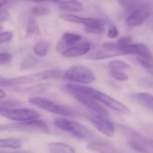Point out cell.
Here are the masks:
<instances>
[{
  "mask_svg": "<svg viewBox=\"0 0 153 153\" xmlns=\"http://www.w3.org/2000/svg\"><path fill=\"white\" fill-rule=\"evenodd\" d=\"M65 89L72 97H74L82 105L92 111L94 114H101L104 116H109L107 110L102 105L100 102L92 97L85 89V86L76 85V84H67Z\"/></svg>",
  "mask_w": 153,
  "mask_h": 153,
  "instance_id": "6da1fadb",
  "label": "cell"
},
{
  "mask_svg": "<svg viewBox=\"0 0 153 153\" xmlns=\"http://www.w3.org/2000/svg\"><path fill=\"white\" fill-rule=\"evenodd\" d=\"M118 131L123 136L131 149L139 153H153V141L147 140L136 130L119 125Z\"/></svg>",
  "mask_w": 153,
  "mask_h": 153,
  "instance_id": "7a4b0ae2",
  "label": "cell"
},
{
  "mask_svg": "<svg viewBox=\"0 0 153 153\" xmlns=\"http://www.w3.org/2000/svg\"><path fill=\"white\" fill-rule=\"evenodd\" d=\"M54 125L58 129L68 133H70L72 136L79 140H89L94 136L92 131L84 124L73 120H68L64 117L56 118L54 120Z\"/></svg>",
  "mask_w": 153,
  "mask_h": 153,
  "instance_id": "3957f363",
  "label": "cell"
},
{
  "mask_svg": "<svg viewBox=\"0 0 153 153\" xmlns=\"http://www.w3.org/2000/svg\"><path fill=\"white\" fill-rule=\"evenodd\" d=\"M60 17L68 22L80 24L85 26V31L92 34H102L105 31L107 22L101 18H93V17H82L79 16L74 15L72 13L62 14Z\"/></svg>",
  "mask_w": 153,
  "mask_h": 153,
  "instance_id": "277c9868",
  "label": "cell"
},
{
  "mask_svg": "<svg viewBox=\"0 0 153 153\" xmlns=\"http://www.w3.org/2000/svg\"><path fill=\"white\" fill-rule=\"evenodd\" d=\"M62 79L73 83L91 84L96 81L97 76L95 73L85 66H72L64 71Z\"/></svg>",
  "mask_w": 153,
  "mask_h": 153,
  "instance_id": "5b68a950",
  "label": "cell"
},
{
  "mask_svg": "<svg viewBox=\"0 0 153 153\" xmlns=\"http://www.w3.org/2000/svg\"><path fill=\"white\" fill-rule=\"evenodd\" d=\"M28 102L49 113L54 114H58V115H61V116H65V117H73L75 115L74 112L68 106L59 105L54 101L43 98V97H32L28 99Z\"/></svg>",
  "mask_w": 153,
  "mask_h": 153,
  "instance_id": "8992f818",
  "label": "cell"
},
{
  "mask_svg": "<svg viewBox=\"0 0 153 153\" xmlns=\"http://www.w3.org/2000/svg\"><path fill=\"white\" fill-rule=\"evenodd\" d=\"M86 91L95 99H97L98 102H100L102 105H105V106L109 107L110 109L120 113V114H130V109L123 103H121L120 101L114 99V97H110L109 95L99 91L97 89L89 88V87H85Z\"/></svg>",
  "mask_w": 153,
  "mask_h": 153,
  "instance_id": "52a82bcc",
  "label": "cell"
},
{
  "mask_svg": "<svg viewBox=\"0 0 153 153\" xmlns=\"http://www.w3.org/2000/svg\"><path fill=\"white\" fill-rule=\"evenodd\" d=\"M151 13L150 7L145 3L129 13L125 19V24L129 28H134L143 25L149 17Z\"/></svg>",
  "mask_w": 153,
  "mask_h": 153,
  "instance_id": "ba28073f",
  "label": "cell"
},
{
  "mask_svg": "<svg viewBox=\"0 0 153 153\" xmlns=\"http://www.w3.org/2000/svg\"><path fill=\"white\" fill-rule=\"evenodd\" d=\"M12 128H15L19 131H28V132H37V133H49L50 128L48 124L39 118L33 119L25 122H16V123H14L11 125Z\"/></svg>",
  "mask_w": 153,
  "mask_h": 153,
  "instance_id": "9c48e42d",
  "label": "cell"
},
{
  "mask_svg": "<svg viewBox=\"0 0 153 153\" xmlns=\"http://www.w3.org/2000/svg\"><path fill=\"white\" fill-rule=\"evenodd\" d=\"M88 121L93 124V126L100 131L102 134L107 137H114L115 134L114 124L106 118V116L94 114L88 116Z\"/></svg>",
  "mask_w": 153,
  "mask_h": 153,
  "instance_id": "30bf717a",
  "label": "cell"
},
{
  "mask_svg": "<svg viewBox=\"0 0 153 153\" xmlns=\"http://www.w3.org/2000/svg\"><path fill=\"white\" fill-rule=\"evenodd\" d=\"M123 55H136L137 57H153L149 47L143 43H133L131 42L128 45H125L119 49Z\"/></svg>",
  "mask_w": 153,
  "mask_h": 153,
  "instance_id": "8fae6325",
  "label": "cell"
},
{
  "mask_svg": "<svg viewBox=\"0 0 153 153\" xmlns=\"http://www.w3.org/2000/svg\"><path fill=\"white\" fill-rule=\"evenodd\" d=\"M82 40V36L78 34V33H65L61 39L59 41V42L56 45V51L59 53L64 52L66 50L69 49L70 47L76 45V43L80 42Z\"/></svg>",
  "mask_w": 153,
  "mask_h": 153,
  "instance_id": "7c38bea8",
  "label": "cell"
},
{
  "mask_svg": "<svg viewBox=\"0 0 153 153\" xmlns=\"http://www.w3.org/2000/svg\"><path fill=\"white\" fill-rule=\"evenodd\" d=\"M87 148L96 153H126L113 143L107 141H91Z\"/></svg>",
  "mask_w": 153,
  "mask_h": 153,
  "instance_id": "4fadbf2b",
  "label": "cell"
},
{
  "mask_svg": "<svg viewBox=\"0 0 153 153\" xmlns=\"http://www.w3.org/2000/svg\"><path fill=\"white\" fill-rule=\"evenodd\" d=\"M91 51V43L89 42H80L76 45L70 47L61 53L66 58H76L84 55H88Z\"/></svg>",
  "mask_w": 153,
  "mask_h": 153,
  "instance_id": "5bb4252c",
  "label": "cell"
},
{
  "mask_svg": "<svg viewBox=\"0 0 153 153\" xmlns=\"http://www.w3.org/2000/svg\"><path fill=\"white\" fill-rule=\"evenodd\" d=\"M121 55H123V54L118 50H110V49L102 47V49H100V50H96V51H90L87 55V58L88 59H92V60H100V59H111V58L121 56Z\"/></svg>",
  "mask_w": 153,
  "mask_h": 153,
  "instance_id": "9a60e30c",
  "label": "cell"
},
{
  "mask_svg": "<svg viewBox=\"0 0 153 153\" xmlns=\"http://www.w3.org/2000/svg\"><path fill=\"white\" fill-rule=\"evenodd\" d=\"M131 98L144 108L153 111V95L147 92H138L131 94Z\"/></svg>",
  "mask_w": 153,
  "mask_h": 153,
  "instance_id": "2e32d148",
  "label": "cell"
},
{
  "mask_svg": "<svg viewBox=\"0 0 153 153\" xmlns=\"http://www.w3.org/2000/svg\"><path fill=\"white\" fill-rule=\"evenodd\" d=\"M49 153H76L75 149L63 142H51L48 145Z\"/></svg>",
  "mask_w": 153,
  "mask_h": 153,
  "instance_id": "e0dca14e",
  "label": "cell"
},
{
  "mask_svg": "<svg viewBox=\"0 0 153 153\" xmlns=\"http://www.w3.org/2000/svg\"><path fill=\"white\" fill-rule=\"evenodd\" d=\"M59 9L66 12V13H75V12H79L81 11L83 9V5L76 1V0H71L69 2L67 3H63V4H59L58 5Z\"/></svg>",
  "mask_w": 153,
  "mask_h": 153,
  "instance_id": "ac0fdd59",
  "label": "cell"
},
{
  "mask_svg": "<svg viewBox=\"0 0 153 153\" xmlns=\"http://www.w3.org/2000/svg\"><path fill=\"white\" fill-rule=\"evenodd\" d=\"M50 49V42L47 41H39L33 46V53L40 58H43L48 54Z\"/></svg>",
  "mask_w": 153,
  "mask_h": 153,
  "instance_id": "d6986e66",
  "label": "cell"
},
{
  "mask_svg": "<svg viewBox=\"0 0 153 153\" xmlns=\"http://www.w3.org/2000/svg\"><path fill=\"white\" fill-rule=\"evenodd\" d=\"M22 142L17 138H7L0 139V149H20Z\"/></svg>",
  "mask_w": 153,
  "mask_h": 153,
  "instance_id": "ffe728a7",
  "label": "cell"
},
{
  "mask_svg": "<svg viewBox=\"0 0 153 153\" xmlns=\"http://www.w3.org/2000/svg\"><path fill=\"white\" fill-rule=\"evenodd\" d=\"M116 1L123 9L129 12L144 4L143 0H116Z\"/></svg>",
  "mask_w": 153,
  "mask_h": 153,
  "instance_id": "44dd1931",
  "label": "cell"
},
{
  "mask_svg": "<svg viewBox=\"0 0 153 153\" xmlns=\"http://www.w3.org/2000/svg\"><path fill=\"white\" fill-rule=\"evenodd\" d=\"M40 33V29H39V25L36 22V20L33 17H30L27 22V28H26V33L25 37H29L31 35L34 34H39Z\"/></svg>",
  "mask_w": 153,
  "mask_h": 153,
  "instance_id": "7402d4cb",
  "label": "cell"
},
{
  "mask_svg": "<svg viewBox=\"0 0 153 153\" xmlns=\"http://www.w3.org/2000/svg\"><path fill=\"white\" fill-rule=\"evenodd\" d=\"M108 68L110 70H123L129 68L130 64L121 59H113L108 63Z\"/></svg>",
  "mask_w": 153,
  "mask_h": 153,
  "instance_id": "603a6c76",
  "label": "cell"
},
{
  "mask_svg": "<svg viewBox=\"0 0 153 153\" xmlns=\"http://www.w3.org/2000/svg\"><path fill=\"white\" fill-rule=\"evenodd\" d=\"M38 63V59L33 56L26 57L20 65V70H27L33 68Z\"/></svg>",
  "mask_w": 153,
  "mask_h": 153,
  "instance_id": "cb8c5ba5",
  "label": "cell"
},
{
  "mask_svg": "<svg viewBox=\"0 0 153 153\" xmlns=\"http://www.w3.org/2000/svg\"><path fill=\"white\" fill-rule=\"evenodd\" d=\"M31 13L33 16H48L51 13V10L45 7H41V6H37L32 8Z\"/></svg>",
  "mask_w": 153,
  "mask_h": 153,
  "instance_id": "d4e9b609",
  "label": "cell"
},
{
  "mask_svg": "<svg viewBox=\"0 0 153 153\" xmlns=\"http://www.w3.org/2000/svg\"><path fill=\"white\" fill-rule=\"evenodd\" d=\"M137 61L147 70L149 68H153V57H137Z\"/></svg>",
  "mask_w": 153,
  "mask_h": 153,
  "instance_id": "484cf974",
  "label": "cell"
},
{
  "mask_svg": "<svg viewBox=\"0 0 153 153\" xmlns=\"http://www.w3.org/2000/svg\"><path fill=\"white\" fill-rule=\"evenodd\" d=\"M110 74L118 81H126L128 79V76L122 70H110Z\"/></svg>",
  "mask_w": 153,
  "mask_h": 153,
  "instance_id": "4316f807",
  "label": "cell"
},
{
  "mask_svg": "<svg viewBox=\"0 0 153 153\" xmlns=\"http://www.w3.org/2000/svg\"><path fill=\"white\" fill-rule=\"evenodd\" d=\"M14 37V33L11 31H6V32H0V44L7 43L12 41Z\"/></svg>",
  "mask_w": 153,
  "mask_h": 153,
  "instance_id": "83f0119b",
  "label": "cell"
},
{
  "mask_svg": "<svg viewBox=\"0 0 153 153\" xmlns=\"http://www.w3.org/2000/svg\"><path fill=\"white\" fill-rule=\"evenodd\" d=\"M13 60V56L10 53L0 52V65H7Z\"/></svg>",
  "mask_w": 153,
  "mask_h": 153,
  "instance_id": "f1b7e54d",
  "label": "cell"
},
{
  "mask_svg": "<svg viewBox=\"0 0 153 153\" xmlns=\"http://www.w3.org/2000/svg\"><path fill=\"white\" fill-rule=\"evenodd\" d=\"M118 35H119V32L117 27L114 25L111 24L107 29V37L110 39H115L118 37Z\"/></svg>",
  "mask_w": 153,
  "mask_h": 153,
  "instance_id": "f546056e",
  "label": "cell"
},
{
  "mask_svg": "<svg viewBox=\"0 0 153 153\" xmlns=\"http://www.w3.org/2000/svg\"><path fill=\"white\" fill-rule=\"evenodd\" d=\"M131 42H132V38L131 36H123V37H121V38L118 39V41H117L116 43H117L118 49H120V48H122V47H123L125 45L130 44Z\"/></svg>",
  "mask_w": 153,
  "mask_h": 153,
  "instance_id": "4dcf8cb0",
  "label": "cell"
},
{
  "mask_svg": "<svg viewBox=\"0 0 153 153\" xmlns=\"http://www.w3.org/2000/svg\"><path fill=\"white\" fill-rule=\"evenodd\" d=\"M9 18V13L7 11H1L0 12V24L7 21Z\"/></svg>",
  "mask_w": 153,
  "mask_h": 153,
  "instance_id": "1f68e13d",
  "label": "cell"
},
{
  "mask_svg": "<svg viewBox=\"0 0 153 153\" xmlns=\"http://www.w3.org/2000/svg\"><path fill=\"white\" fill-rule=\"evenodd\" d=\"M26 1L33 2V3H49V2H52V0H26Z\"/></svg>",
  "mask_w": 153,
  "mask_h": 153,
  "instance_id": "d6a6232c",
  "label": "cell"
},
{
  "mask_svg": "<svg viewBox=\"0 0 153 153\" xmlns=\"http://www.w3.org/2000/svg\"><path fill=\"white\" fill-rule=\"evenodd\" d=\"M69 1H71V0H52V2H55L58 5L63 4V3H67V2H69Z\"/></svg>",
  "mask_w": 153,
  "mask_h": 153,
  "instance_id": "836d02e7",
  "label": "cell"
},
{
  "mask_svg": "<svg viewBox=\"0 0 153 153\" xmlns=\"http://www.w3.org/2000/svg\"><path fill=\"white\" fill-rule=\"evenodd\" d=\"M9 129L8 125H5V124H0V131H7Z\"/></svg>",
  "mask_w": 153,
  "mask_h": 153,
  "instance_id": "e575fe53",
  "label": "cell"
},
{
  "mask_svg": "<svg viewBox=\"0 0 153 153\" xmlns=\"http://www.w3.org/2000/svg\"><path fill=\"white\" fill-rule=\"evenodd\" d=\"M6 97V92L0 88V99H3Z\"/></svg>",
  "mask_w": 153,
  "mask_h": 153,
  "instance_id": "d590c367",
  "label": "cell"
},
{
  "mask_svg": "<svg viewBox=\"0 0 153 153\" xmlns=\"http://www.w3.org/2000/svg\"><path fill=\"white\" fill-rule=\"evenodd\" d=\"M8 0H0V8L3 7L7 3Z\"/></svg>",
  "mask_w": 153,
  "mask_h": 153,
  "instance_id": "8d00e7d4",
  "label": "cell"
},
{
  "mask_svg": "<svg viewBox=\"0 0 153 153\" xmlns=\"http://www.w3.org/2000/svg\"><path fill=\"white\" fill-rule=\"evenodd\" d=\"M1 153H27V152H25V151H4V152H1Z\"/></svg>",
  "mask_w": 153,
  "mask_h": 153,
  "instance_id": "74e56055",
  "label": "cell"
},
{
  "mask_svg": "<svg viewBox=\"0 0 153 153\" xmlns=\"http://www.w3.org/2000/svg\"><path fill=\"white\" fill-rule=\"evenodd\" d=\"M147 71L153 76V68H149V69H147Z\"/></svg>",
  "mask_w": 153,
  "mask_h": 153,
  "instance_id": "f35d334b",
  "label": "cell"
},
{
  "mask_svg": "<svg viewBox=\"0 0 153 153\" xmlns=\"http://www.w3.org/2000/svg\"><path fill=\"white\" fill-rule=\"evenodd\" d=\"M0 32H1V26H0Z\"/></svg>",
  "mask_w": 153,
  "mask_h": 153,
  "instance_id": "ab89813d",
  "label": "cell"
},
{
  "mask_svg": "<svg viewBox=\"0 0 153 153\" xmlns=\"http://www.w3.org/2000/svg\"><path fill=\"white\" fill-rule=\"evenodd\" d=\"M152 141H153V140H152Z\"/></svg>",
  "mask_w": 153,
  "mask_h": 153,
  "instance_id": "60d3db41",
  "label": "cell"
}]
</instances>
